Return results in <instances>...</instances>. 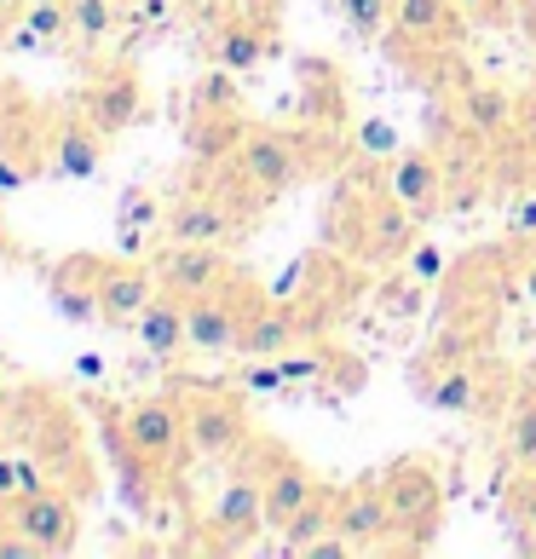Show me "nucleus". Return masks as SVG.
<instances>
[{
	"label": "nucleus",
	"mask_w": 536,
	"mask_h": 559,
	"mask_svg": "<svg viewBox=\"0 0 536 559\" xmlns=\"http://www.w3.org/2000/svg\"><path fill=\"white\" fill-rule=\"evenodd\" d=\"M381 490L398 513V531L409 536L404 554H427L439 536V513H444V473L432 455H398L381 473Z\"/></svg>",
	"instance_id": "nucleus-1"
},
{
	"label": "nucleus",
	"mask_w": 536,
	"mask_h": 559,
	"mask_svg": "<svg viewBox=\"0 0 536 559\" xmlns=\"http://www.w3.org/2000/svg\"><path fill=\"white\" fill-rule=\"evenodd\" d=\"M265 306V295L254 283H242L237 272L225 277L209 295L184 300V335H191V352H209V358H225V352H242V329Z\"/></svg>",
	"instance_id": "nucleus-2"
},
{
	"label": "nucleus",
	"mask_w": 536,
	"mask_h": 559,
	"mask_svg": "<svg viewBox=\"0 0 536 559\" xmlns=\"http://www.w3.org/2000/svg\"><path fill=\"white\" fill-rule=\"evenodd\" d=\"M179 409H184V439H191V455L202 462H225L249 444V416H242L231 386H202V381H179Z\"/></svg>",
	"instance_id": "nucleus-3"
},
{
	"label": "nucleus",
	"mask_w": 536,
	"mask_h": 559,
	"mask_svg": "<svg viewBox=\"0 0 536 559\" xmlns=\"http://www.w3.org/2000/svg\"><path fill=\"white\" fill-rule=\"evenodd\" d=\"M231 174L249 197H283L306 179V144L283 128H242L231 151Z\"/></svg>",
	"instance_id": "nucleus-4"
},
{
	"label": "nucleus",
	"mask_w": 536,
	"mask_h": 559,
	"mask_svg": "<svg viewBox=\"0 0 536 559\" xmlns=\"http://www.w3.org/2000/svg\"><path fill=\"white\" fill-rule=\"evenodd\" d=\"M209 531H214V548H219V554H242V548H254L260 531H272L260 467H237L231 479L219 485V502H214Z\"/></svg>",
	"instance_id": "nucleus-5"
},
{
	"label": "nucleus",
	"mask_w": 536,
	"mask_h": 559,
	"mask_svg": "<svg viewBox=\"0 0 536 559\" xmlns=\"http://www.w3.org/2000/svg\"><path fill=\"white\" fill-rule=\"evenodd\" d=\"M121 432H128V444L156 473H174L179 455L191 450V439H184V409H179V399H168V392H156V399H139V404L121 409Z\"/></svg>",
	"instance_id": "nucleus-6"
},
{
	"label": "nucleus",
	"mask_w": 536,
	"mask_h": 559,
	"mask_svg": "<svg viewBox=\"0 0 536 559\" xmlns=\"http://www.w3.org/2000/svg\"><path fill=\"white\" fill-rule=\"evenodd\" d=\"M335 531L346 536V543H353V554H381V548H393L398 513H393V502H386L381 479H364V485H353V490L335 496Z\"/></svg>",
	"instance_id": "nucleus-7"
},
{
	"label": "nucleus",
	"mask_w": 536,
	"mask_h": 559,
	"mask_svg": "<svg viewBox=\"0 0 536 559\" xmlns=\"http://www.w3.org/2000/svg\"><path fill=\"white\" fill-rule=\"evenodd\" d=\"M12 525L40 548V559L75 554V543H81V508H75V496L52 490V485L35 490V496H24V502L12 508Z\"/></svg>",
	"instance_id": "nucleus-8"
},
{
	"label": "nucleus",
	"mask_w": 536,
	"mask_h": 559,
	"mask_svg": "<svg viewBox=\"0 0 536 559\" xmlns=\"http://www.w3.org/2000/svg\"><path fill=\"white\" fill-rule=\"evenodd\" d=\"M260 479H265V513H272V531H283L306 502H318V496L329 490L295 450H277V444L260 450Z\"/></svg>",
	"instance_id": "nucleus-9"
},
{
	"label": "nucleus",
	"mask_w": 536,
	"mask_h": 559,
	"mask_svg": "<svg viewBox=\"0 0 536 559\" xmlns=\"http://www.w3.org/2000/svg\"><path fill=\"white\" fill-rule=\"evenodd\" d=\"M81 116L93 121V128H105L110 139L128 133L133 121H144V87L133 70H98L87 87H81Z\"/></svg>",
	"instance_id": "nucleus-10"
},
{
	"label": "nucleus",
	"mask_w": 536,
	"mask_h": 559,
	"mask_svg": "<svg viewBox=\"0 0 536 559\" xmlns=\"http://www.w3.org/2000/svg\"><path fill=\"white\" fill-rule=\"evenodd\" d=\"M386 197L404 202L416 219L444 214V156H432V151H398L393 168H386Z\"/></svg>",
	"instance_id": "nucleus-11"
},
{
	"label": "nucleus",
	"mask_w": 536,
	"mask_h": 559,
	"mask_svg": "<svg viewBox=\"0 0 536 559\" xmlns=\"http://www.w3.org/2000/svg\"><path fill=\"white\" fill-rule=\"evenodd\" d=\"M225 277H231V260L219 254V242H168V254H162V265H156V283L174 288L179 300L209 295V288H219Z\"/></svg>",
	"instance_id": "nucleus-12"
},
{
	"label": "nucleus",
	"mask_w": 536,
	"mask_h": 559,
	"mask_svg": "<svg viewBox=\"0 0 536 559\" xmlns=\"http://www.w3.org/2000/svg\"><path fill=\"white\" fill-rule=\"evenodd\" d=\"M456 116H462V133H473L479 144H497L520 128V98H513L502 81H467Z\"/></svg>",
	"instance_id": "nucleus-13"
},
{
	"label": "nucleus",
	"mask_w": 536,
	"mask_h": 559,
	"mask_svg": "<svg viewBox=\"0 0 536 559\" xmlns=\"http://www.w3.org/2000/svg\"><path fill=\"white\" fill-rule=\"evenodd\" d=\"M105 128H93L87 116H64L52 128V139H47V168L58 174V179H93L98 174V162H105Z\"/></svg>",
	"instance_id": "nucleus-14"
},
{
	"label": "nucleus",
	"mask_w": 536,
	"mask_h": 559,
	"mask_svg": "<svg viewBox=\"0 0 536 559\" xmlns=\"http://www.w3.org/2000/svg\"><path fill=\"white\" fill-rule=\"evenodd\" d=\"M156 295V277L133 260H105L98 265V306H105V323L110 329H133L139 312L151 306Z\"/></svg>",
	"instance_id": "nucleus-15"
},
{
	"label": "nucleus",
	"mask_w": 536,
	"mask_h": 559,
	"mask_svg": "<svg viewBox=\"0 0 536 559\" xmlns=\"http://www.w3.org/2000/svg\"><path fill=\"white\" fill-rule=\"evenodd\" d=\"M98 265L105 260H87V254H75V260H64L52 272V283H47V300H52V312L64 318V323H105V306H98Z\"/></svg>",
	"instance_id": "nucleus-16"
},
{
	"label": "nucleus",
	"mask_w": 536,
	"mask_h": 559,
	"mask_svg": "<svg viewBox=\"0 0 536 559\" xmlns=\"http://www.w3.org/2000/svg\"><path fill=\"white\" fill-rule=\"evenodd\" d=\"M462 35V7L456 0H398L393 12V40L398 47H450Z\"/></svg>",
	"instance_id": "nucleus-17"
},
{
	"label": "nucleus",
	"mask_w": 536,
	"mask_h": 559,
	"mask_svg": "<svg viewBox=\"0 0 536 559\" xmlns=\"http://www.w3.org/2000/svg\"><path fill=\"white\" fill-rule=\"evenodd\" d=\"M162 231H168V242H225L231 209H225V197H179L162 209Z\"/></svg>",
	"instance_id": "nucleus-18"
},
{
	"label": "nucleus",
	"mask_w": 536,
	"mask_h": 559,
	"mask_svg": "<svg viewBox=\"0 0 536 559\" xmlns=\"http://www.w3.org/2000/svg\"><path fill=\"white\" fill-rule=\"evenodd\" d=\"M133 335L151 358H179V352H191V335H184V300L174 295V288L151 295V306H144L139 323H133Z\"/></svg>",
	"instance_id": "nucleus-19"
},
{
	"label": "nucleus",
	"mask_w": 536,
	"mask_h": 559,
	"mask_svg": "<svg viewBox=\"0 0 536 559\" xmlns=\"http://www.w3.org/2000/svg\"><path fill=\"white\" fill-rule=\"evenodd\" d=\"M295 346H306V318L295 306L265 300L249 318V329H242V352H249V358H283V352H295Z\"/></svg>",
	"instance_id": "nucleus-20"
},
{
	"label": "nucleus",
	"mask_w": 536,
	"mask_h": 559,
	"mask_svg": "<svg viewBox=\"0 0 536 559\" xmlns=\"http://www.w3.org/2000/svg\"><path fill=\"white\" fill-rule=\"evenodd\" d=\"M416 248V214L404 209V202H376V209L364 214V231H358V254H369V260H398V254H409Z\"/></svg>",
	"instance_id": "nucleus-21"
},
{
	"label": "nucleus",
	"mask_w": 536,
	"mask_h": 559,
	"mask_svg": "<svg viewBox=\"0 0 536 559\" xmlns=\"http://www.w3.org/2000/svg\"><path fill=\"white\" fill-rule=\"evenodd\" d=\"M265 29L254 24V17H225V24L214 29V64L231 70V75H254L265 64Z\"/></svg>",
	"instance_id": "nucleus-22"
},
{
	"label": "nucleus",
	"mask_w": 536,
	"mask_h": 559,
	"mask_svg": "<svg viewBox=\"0 0 536 559\" xmlns=\"http://www.w3.org/2000/svg\"><path fill=\"white\" fill-rule=\"evenodd\" d=\"M427 409H439V416H473V409L485 404V376L473 364L462 369H444V376H432L427 392H421Z\"/></svg>",
	"instance_id": "nucleus-23"
},
{
	"label": "nucleus",
	"mask_w": 536,
	"mask_h": 559,
	"mask_svg": "<svg viewBox=\"0 0 536 559\" xmlns=\"http://www.w3.org/2000/svg\"><path fill=\"white\" fill-rule=\"evenodd\" d=\"M121 24H128V7H121V0H70V35L81 47H105Z\"/></svg>",
	"instance_id": "nucleus-24"
},
{
	"label": "nucleus",
	"mask_w": 536,
	"mask_h": 559,
	"mask_svg": "<svg viewBox=\"0 0 536 559\" xmlns=\"http://www.w3.org/2000/svg\"><path fill=\"white\" fill-rule=\"evenodd\" d=\"M329 531H335V496L323 490L318 502H306V508L295 513V520L283 525V543H277V554H306V548H312L318 536H329Z\"/></svg>",
	"instance_id": "nucleus-25"
},
{
	"label": "nucleus",
	"mask_w": 536,
	"mask_h": 559,
	"mask_svg": "<svg viewBox=\"0 0 536 559\" xmlns=\"http://www.w3.org/2000/svg\"><path fill=\"white\" fill-rule=\"evenodd\" d=\"M47 490V467H40V455L24 450V455H0V508H17L24 496Z\"/></svg>",
	"instance_id": "nucleus-26"
},
{
	"label": "nucleus",
	"mask_w": 536,
	"mask_h": 559,
	"mask_svg": "<svg viewBox=\"0 0 536 559\" xmlns=\"http://www.w3.org/2000/svg\"><path fill=\"white\" fill-rule=\"evenodd\" d=\"M508 525H513V543L536 554V467H520V479L508 485Z\"/></svg>",
	"instance_id": "nucleus-27"
},
{
	"label": "nucleus",
	"mask_w": 536,
	"mask_h": 559,
	"mask_svg": "<svg viewBox=\"0 0 536 559\" xmlns=\"http://www.w3.org/2000/svg\"><path fill=\"white\" fill-rule=\"evenodd\" d=\"M341 7V24L353 29L358 40H376L393 29V12H398V0H335Z\"/></svg>",
	"instance_id": "nucleus-28"
},
{
	"label": "nucleus",
	"mask_w": 536,
	"mask_h": 559,
	"mask_svg": "<svg viewBox=\"0 0 536 559\" xmlns=\"http://www.w3.org/2000/svg\"><path fill=\"white\" fill-rule=\"evenodd\" d=\"M508 462L513 467H536V392H525L513 404V421H508Z\"/></svg>",
	"instance_id": "nucleus-29"
},
{
	"label": "nucleus",
	"mask_w": 536,
	"mask_h": 559,
	"mask_svg": "<svg viewBox=\"0 0 536 559\" xmlns=\"http://www.w3.org/2000/svg\"><path fill=\"white\" fill-rule=\"evenodd\" d=\"M283 364L277 358H254V364H242V376H237V392H249V399H283Z\"/></svg>",
	"instance_id": "nucleus-30"
},
{
	"label": "nucleus",
	"mask_w": 536,
	"mask_h": 559,
	"mask_svg": "<svg viewBox=\"0 0 536 559\" xmlns=\"http://www.w3.org/2000/svg\"><path fill=\"white\" fill-rule=\"evenodd\" d=\"M24 29H29L35 40H58V35H70V0H29Z\"/></svg>",
	"instance_id": "nucleus-31"
},
{
	"label": "nucleus",
	"mask_w": 536,
	"mask_h": 559,
	"mask_svg": "<svg viewBox=\"0 0 536 559\" xmlns=\"http://www.w3.org/2000/svg\"><path fill=\"white\" fill-rule=\"evenodd\" d=\"M479 197H485V174H467V168H450L444 162V214L479 209Z\"/></svg>",
	"instance_id": "nucleus-32"
},
{
	"label": "nucleus",
	"mask_w": 536,
	"mask_h": 559,
	"mask_svg": "<svg viewBox=\"0 0 536 559\" xmlns=\"http://www.w3.org/2000/svg\"><path fill=\"white\" fill-rule=\"evenodd\" d=\"M283 376H288V386H312V381H323V369H329V358L323 352H312V346H295V352H283Z\"/></svg>",
	"instance_id": "nucleus-33"
},
{
	"label": "nucleus",
	"mask_w": 536,
	"mask_h": 559,
	"mask_svg": "<svg viewBox=\"0 0 536 559\" xmlns=\"http://www.w3.org/2000/svg\"><path fill=\"white\" fill-rule=\"evenodd\" d=\"M358 151H364V156H376V162L398 156V133H393V121L364 116V121H358Z\"/></svg>",
	"instance_id": "nucleus-34"
},
{
	"label": "nucleus",
	"mask_w": 536,
	"mask_h": 559,
	"mask_svg": "<svg viewBox=\"0 0 536 559\" xmlns=\"http://www.w3.org/2000/svg\"><path fill=\"white\" fill-rule=\"evenodd\" d=\"M231 70H219V75H209V81H196V93H191V105L196 110H237V87H231Z\"/></svg>",
	"instance_id": "nucleus-35"
},
{
	"label": "nucleus",
	"mask_w": 536,
	"mask_h": 559,
	"mask_svg": "<svg viewBox=\"0 0 536 559\" xmlns=\"http://www.w3.org/2000/svg\"><path fill=\"white\" fill-rule=\"evenodd\" d=\"M444 272H450L444 248H432V242H416V248H409V277H416V283H439Z\"/></svg>",
	"instance_id": "nucleus-36"
},
{
	"label": "nucleus",
	"mask_w": 536,
	"mask_h": 559,
	"mask_svg": "<svg viewBox=\"0 0 536 559\" xmlns=\"http://www.w3.org/2000/svg\"><path fill=\"white\" fill-rule=\"evenodd\" d=\"M162 214H156V197L151 191H128L121 197V225H128V231H144V225H156Z\"/></svg>",
	"instance_id": "nucleus-37"
},
{
	"label": "nucleus",
	"mask_w": 536,
	"mask_h": 559,
	"mask_svg": "<svg viewBox=\"0 0 536 559\" xmlns=\"http://www.w3.org/2000/svg\"><path fill=\"white\" fill-rule=\"evenodd\" d=\"M508 237H520L525 248L536 242V191H531V197H520V202L508 209Z\"/></svg>",
	"instance_id": "nucleus-38"
},
{
	"label": "nucleus",
	"mask_w": 536,
	"mask_h": 559,
	"mask_svg": "<svg viewBox=\"0 0 536 559\" xmlns=\"http://www.w3.org/2000/svg\"><path fill=\"white\" fill-rule=\"evenodd\" d=\"M381 300H386V312H393V318H416V312H421L416 277H409V288H393V295H381Z\"/></svg>",
	"instance_id": "nucleus-39"
},
{
	"label": "nucleus",
	"mask_w": 536,
	"mask_h": 559,
	"mask_svg": "<svg viewBox=\"0 0 536 559\" xmlns=\"http://www.w3.org/2000/svg\"><path fill=\"white\" fill-rule=\"evenodd\" d=\"M520 295H525V306H536V248H531L525 265H520Z\"/></svg>",
	"instance_id": "nucleus-40"
},
{
	"label": "nucleus",
	"mask_w": 536,
	"mask_h": 559,
	"mask_svg": "<svg viewBox=\"0 0 536 559\" xmlns=\"http://www.w3.org/2000/svg\"><path fill=\"white\" fill-rule=\"evenodd\" d=\"M29 185V168H12L7 156H0V191H24Z\"/></svg>",
	"instance_id": "nucleus-41"
},
{
	"label": "nucleus",
	"mask_w": 536,
	"mask_h": 559,
	"mask_svg": "<svg viewBox=\"0 0 536 559\" xmlns=\"http://www.w3.org/2000/svg\"><path fill=\"white\" fill-rule=\"evenodd\" d=\"M456 7H462L467 17H497V12H502V0H456Z\"/></svg>",
	"instance_id": "nucleus-42"
},
{
	"label": "nucleus",
	"mask_w": 536,
	"mask_h": 559,
	"mask_svg": "<svg viewBox=\"0 0 536 559\" xmlns=\"http://www.w3.org/2000/svg\"><path fill=\"white\" fill-rule=\"evenodd\" d=\"M168 12V0H144V17H162Z\"/></svg>",
	"instance_id": "nucleus-43"
},
{
	"label": "nucleus",
	"mask_w": 536,
	"mask_h": 559,
	"mask_svg": "<svg viewBox=\"0 0 536 559\" xmlns=\"http://www.w3.org/2000/svg\"><path fill=\"white\" fill-rule=\"evenodd\" d=\"M525 386H531V392H536V358H531V364H525Z\"/></svg>",
	"instance_id": "nucleus-44"
},
{
	"label": "nucleus",
	"mask_w": 536,
	"mask_h": 559,
	"mask_svg": "<svg viewBox=\"0 0 536 559\" xmlns=\"http://www.w3.org/2000/svg\"><path fill=\"white\" fill-rule=\"evenodd\" d=\"M525 35L536 40V7H531V17H525Z\"/></svg>",
	"instance_id": "nucleus-45"
},
{
	"label": "nucleus",
	"mask_w": 536,
	"mask_h": 559,
	"mask_svg": "<svg viewBox=\"0 0 536 559\" xmlns=\"http://www.w3.org/2000/svg\"><path fill=\"white\" fill-rule=\"evenodd\" d=\"M531 162H536V121H531Z\"/></svg>",
	"instance_id": "nucleus-46"
},
{
	"label": "nucleus",
	"mask_w": 536,
	"mask_h": 559,
	"mask_svg": "<svg viewBox=\"0 0 536 559\" xmlns=\"http://www.w3.org/2000/svg\"><path fill=\"white\" fill-rule=\"evenodd\" d=\"M12 7H17V0H0V12H12Z\"/></svg>",
	"instance_id": "nucleus-47"
},
{
	"label": "nucleus",
	"mask_w": 536,
	"mask_h": 559,
	"mask_svg": "<svg viewBox=\"0 0 536 559\" xmlns=\"http://www.w3.org/2000/svg\"><path fill=\"white\" fill-rule=\"evenodd\" d=\"M531 248H536V242H531Z\"/></svg>",
	"instance_id": "nucleus-48"
}]
</instances>
